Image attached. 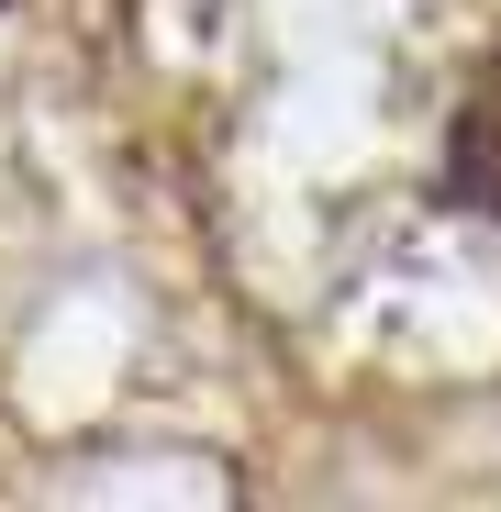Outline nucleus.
Returning <instances> with one entry per match:
<instances>
[{
    "mask_svg": "<svg viewBox=\"0 0 501 512\" xmlns=\"http://www.w3.org/2000/svg\"><path fill=\"white\" fill-rule=\"evenodd\" d=\"M446 201H468L479 223H501V45L468 67V90L446 112Z\"/></svg>",
    "mask_w": 501,
    "mask_h": 512,
    "instance_id": "f257e3e1",
    "label": "nucleus"
}]
</instances>
